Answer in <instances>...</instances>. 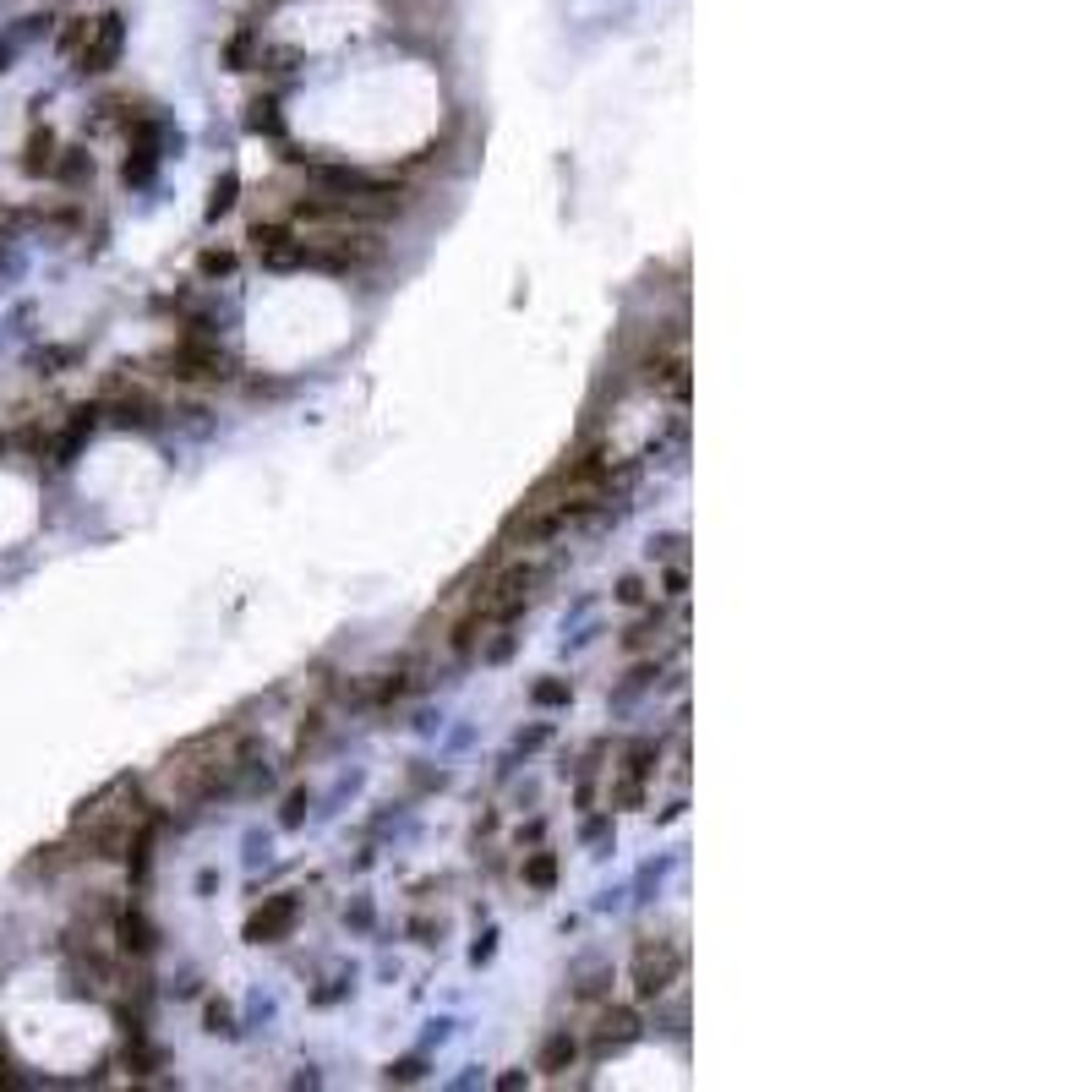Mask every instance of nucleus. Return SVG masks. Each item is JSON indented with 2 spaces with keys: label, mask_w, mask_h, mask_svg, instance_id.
I'll return each instance as SVG.
<instances>
[{
  "label": "nucleus",
  "mask_w": 1092,
  "mask_h": 1092,
  "mask_svg": "<svg viewBox=\"0 0 1092 1092\" xmlns=\"http://www.w3.org/2000/svg\"><path fill=\"white\" fill-rule=\"evenodd\" d=\"M683 973V951L673 940H645L634 951V994L639 1000H661Z\"/></svg>",
  "instance_id": "f257e3e1"
},
{
  "label": "nucleus",
  "mask_w": 1092,
  "mask_h": 1092,
  "mask_svg": "<svg viewBox=\"0 0 1092 1092\" xmlns=\"http://www.w3.org/2000/svg\"><path fill=\"white\" fill-rule=\"evenodd\" d=\"M169 367H175V377H191V383H224V377H236V361L202 334H186L181 344H175V355H169Z\"/></svg>",
  "instance_id": "f03ea898"
},
{
  "label": "nucleus",
  "mask_w": 1092,
  "mask_h": 1092,
  "mask_svg": "<svg viewBox=\"0 0 1092 1092\" xmlns=\"http://www.w3.org/2000/svg\"><path fill=\"white\" fill-rule=\"evenodd\" d=\"M655 759H661V749H655L650 738H639L628 754H622V775L612 781V803L618 808H639L645 803V781L655 775Z\"/></svg>",
  "instance_id": "7ed1b4c3"
},
{
  "label": "nucleus",
  "mask_w": 1092,
  "mask_h": 1092,
  "mask_svg": "<svg viewBox=\"0 0 1092 1092\" xmlns=\"http://www.w3.org/2000/svg\"><path fill=\"white\" fill-rule=\"evenodd\" d=\"M295 912H301L295 891L268 896V902H263V907H252V918H246V940H252V945H279L290 928H295Z\"/></svg>",
  "instance_id": "20e7f679"
},
{
  "label": "nucleus",
  "mask_w": 1092,
  "mask_h": 1092,
  "mask_svg": "<svg viewBox=\"0 0 1092 1092\" xmlns=\"http://www.w3.org/2000/svg\"><path fill=\"white\" fill-rule=\"evenodd\" d=\"M252 246L263 257V268L285 273V268H306V241H295L279 224H252Z\"/></svg>",
  "instance_id": "39448f33"
},
{
  "label": "nucleus",
  "mask_w": 1092,
  "mask_h": 1092,
  "mask_svg": "<svg viewBox=\"0 0 1092 1092\" xmlns=\"http://www.w3.org/2000/svg\"><path fill=\"white\" fill-rule=\"evenodd\" d=\"M312 181L328 186L334 197H394V186L367 175V169H344V165H312Z\"/></svg>",
  "instance_id": "423d86ee"
},
{
  "label": "nucleus",
  "mask_w": 1092,
  "mask_h": 1092,
  "mask_svg": "<svg viewBox=\"0 0 1092 1092\" xmlns=\"http://www.w3.org/2000/svg\"><path fill=\"white\" fill-rule=\"evenodd\" d=\"M120 55V17H99L88 22V38H83V71H110Z\"/></svg>",
  "instance_id": "0eeeda50"
},
{
  "label": "nucleus",
  "mask_w": 1092,
  "mask_h": 1092,
  "mask_svg": "<svg viewBox=\"0 0 1092 1092\" xmlns=\"http://www.w3.org/2000/svg\"><path fill=\"white\" fill-rule=\"evenodd\" d=\"M153 940H159V934H153V924L142 918V912L137 907L120 912V951H126V956H148Z\"/></svg>",
  "instance_id": "6e6552de"
},
{
  "label": "nucleus",
  "mask_w": 1092,
  "mask_h": 1092,
  "mask_svg": "<svg viewBox=\"0 0 1092 1092\" xmlns=\"http://www.w3.org/2000/svg\"><path fill=\"white\" fill-rule=\"evenodd\" d=\"M573 1059H579V1043H573V1032H552V1038H546V1049H541V1059H536V1071L563 1076Z\"/></svg>",
  "instance_id": "1a4fd4ad"
},
{
  "label": "nucleus",
  "mask_w": 1092,
  "mask_h": 1092,
  "mask_svg": "<svg viewBox=\"0 0 1092 1092\" xmlns=\"http://www.w3.org/2000/svg\"><path fill=\"white\" fill-rule=\"evenodd\" d=\"M634 1010H622V1005H612V1010H601V1032H596V1049H612V1043H628L634 1038Z\"/></svg>",
  "instance_id": "9d476101"
},
{
  "label": "nucleus",
  "mask_w": 1092,
  "mask_h": 1092,
  "mask_svg": "<svg viewBox=\"0 0 1092 1092\" xmlns=\"http://www.w3.org/2000/svg\"><path fill=\"white\" fill-rule=\"evenodd\" d=\"M50 165H55V137L34 132L28 137V153H22V169H28V175H50Z\"/></svg>",
  "instance_id": "9b49d317"
},
{
  "label": "nucleus",
  "mask_w": 1092,
  "mask_h": 1092,
  "mask_svg": "<svg viewBox=\"0 0 1092 1092\" xmlns=\"http://www.w3.org/2000/svg\"><path fill=\"white\" fill-rule=\"evenodd\" d=\"M246 126H252V132H263V137H279V132H285L279 104H273V99H252V104H246Z\"/></svg>",
  "instance_id": "f8f14e48"
},
{
  "label": "nucleus",
  "mask_w": 1092,
  "mask_h": 1092,
  "mask_svg": "<svg viewBox=\"0 0 1092 1092\" xmlns=\"http://www.w3.org/2000/svg\"><path fill=\"white\" fill-rule=\"evenodd\" d=\"M50 169L66 186H77V181H88V175H93V153H88V148H66V159H55Z\"/></svg>",
  "instance_id": "ddd939ff"
},
{
  "label": "nucleus",
  "mask_w": 1092,
  "mask_h": 1092,
  "mask_svg": "<svg viewBox=\"0 0 1092 1092\" xmlns=\"http://www.w3.org/2000/svg\"><path fill=\"white\" fill-rule=\"evenodd\" d=\"M115 420L120 426H153V420H159V404L142 399V394H132V399L115 404Z\"/></svg>",
  "instance_id": "4468645a"
},
{
  "label": "nucleus",
  "mask_w": 1092,
  "mask_h": 1092,
  "mask_svg": "<svg viewBox=\"0 0 1092 1092\" xmlns=\"http://www.w3.org/2000/svg\"><path fill=\"white\" fill-rule=\"evenodd\" d=\"M236 191H241V175L236 169H224L214 181V197H208V218H224L230 208H236Z\"/></svg>",
  "instance_id": "2eb2a0df"
},
{
  "label": "nucleus",
  "mask_w": 1092,
  "mask_h": 1092,
  "mask_svg": "<svg viewBox=\"0 0 1092 1092\" xmlns=\"http://www.w3.org/2000/svg\"><path fill=\"white\" fill-rule=\"evenodd\" d=\"M524 879H530L536 891H552L557 885V852H530L524 857Z\"/></svg>",
  "instance_id": "dca6fc26"
},
{
  "label": "nucleus",
  "mask_w": 1092,
  "mask_h": 1092,
  "mask_svg": "<svg viewBox=\"0 0 1092 1092\" xmlns=\"http://www.w3.org/2000/svg\"><path fill=\"white\" fill-rule=\"evenodd\" d=\"M530 699H536V705H569L573 689L563 683V677H541L536 689H530Z\"/></svg>",
  "instance_id": "f3484780"
},
{
  "label": "nucleus",
  "mask_w": 1092,
  "mask_h": 1092,
  "mask_svg": "<svg viewBox=\"0 0 1092 1092\" xmlns=\"http://www.w3.org/2000/svg\"><path fill=\"white\" fill-rule=\"evenodd\" d=\"M197 268L208 273V279H218V273L236 268V252H218V246H214V252H202V257H197Z\"/></svg>",
  "instance_id": "a211bd4d"
},
{
  "label": "nucleus",
  "mask_w": 1092,
  "mask_h": 1092,
  "mask_svg": "<svg viewBox=\"0 0 1092 1092\" xmlns=\"http://www.w3.org/2000/svg\"><path fill=\"white\" fill-rule=\"evenodd\" d=\"M208 1032H224V1038L236 1032V1016H230V1005H218V1000L208 1005Z\"/></svg>",
  "instance_id": "6ab92c4d"
},
{
  "label": "nucleus",
  "mask_w": 1092,
  "mask_h": 1092,
  "mask_svg": "<svg viewBox=\"0 0 1092 1092\" xmlns=\"http://www.w3.org/2000/svg\"><path fill=\"white\" fill-rule=\"evenodd\" d=\"M618 601L622 606H639V601H645V585H639L634 573H622V579H618Z\"/></svg>",
  "instance_id": "aec40b11"
},
{
  "label": "nucleus",
  "mask_w": 1092,
  "mask_h": 1092,
  "mask_svg": "<svg viewBox=\"0 0 1092 1092\" xmlns=\"http://www.w3.org/2000/svg\"><path fill=\"white\" fill-rule=\"evenodd\" d=\"M661 585H667V596H689V569H683V563H673Z\"/></svg>",
  "instance_id": "412c9836"
},
{
  "label": "nucleus",
  "mask_w": 1092,
  "mask_h": 1092,
  "mask_svg": "<svg viewBox=\"0 0 1092 1092\" xmlns=\"http://www.w3.org/2000/svg\"><path fill=\"white\" fill-rule=\"evenodd\" d=\"M301 814H306V792H290V798H285V814H279V820H285V825H301Z\"/></svg>",
  "instance_id": "4be33fe9"
},
{
  "label": "nucleus",
  "mask_w": 1092,
  "mask_h": 1092,
  "mask_svg": "<svg viewBox=\"0 0 1092 1092\" xmlns=\"http://www.w3.org/2000/svg\"><path fill=\"white\" fill-rule=\"evenodd\" d=\"M683 552V536H655L650 541V557H677Z\"/></svg>",
  "instance_id": "5701e85b"
},
{
  "label": "nucleus",
  "mask_w": 1092,
  "mask_h": 1092,
  "mask_svg": "<svg viewBox=\"0 0 1092 1092\" xmlns=\"http://www.w3.org/2000/svg\"><path fill=\"white\" fill-rule=\"evenodd\" d=\"M420 1076V1059H399V1065H388V1081H416Z\"/></svg>",
  "instance_id": "b1692460"
},
{
  "label": "nucleus",
  "mask_w": 1092,
  "mask_h": 1092,
  "mask_svg": "<svg viewBox=\"0 0 1092 1092\" xmlns=\"http://www.w3.org/2000/svg\"><path fill=\"white\" fill-rule=\"evenodd\" d=\"M0 224H6V214H0Z\"/></svg>",
  "instance_id": "393cba45"
}]
</instances>
